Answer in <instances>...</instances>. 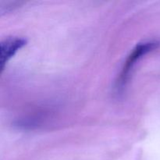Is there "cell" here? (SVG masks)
<instances>
[{"instance_id":"7a4b0ae2","label":"cell","mask_w":160,"mask_h":160,"mask_svg":"<svg viewBox=\"0 0 160 160\" xmlns=\"http://www.w3.org/2000/svg\"><path fill=\"white\" fill-rule=\"evenodd\" d=\"M27 41L24 38L18 37H12L6 38L1 42L0 48V62L1 67L3 68L6 62L17 52V50L26 44Z\"/></svg>"},{"instance_id":"6da1fadb","label":"cell","mask_w":160,"mask_h":160,"mask_svg":"<svg viewBox=\"0 0 160 160\" xmlns=\"http://www.w3.org/2000/svg\"><path fill=\"white\" fill-rule=\"evenodd\" d=\"M159 45V42L157 41H148V42L139 43L135 48L133 49L132 52L129 56L128 59H127L126 63L124 64L123 70H122L120 76L117 81V88L120 89L123 88L125 83L127 82L128 76H129L130 70H132L133 67L136 63V61L140 59L142 56L146 54L148 52L155 49Z\"/></svg>"}]
</instances>
